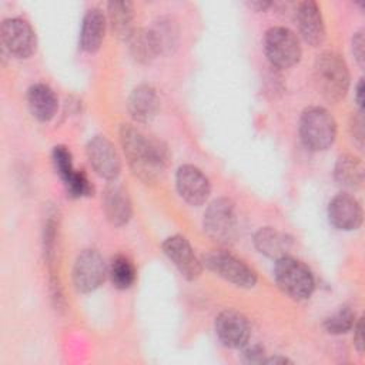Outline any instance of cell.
I'll list each match as a JSON object with an SVG mask.
<instances>
[{
	"label": "cell",
	"mask_w": 365,
	"mask_h": 365,
	"mask_svg": "<svg viewBox=\"0 0 365 365\" xmlns=\"http://www.w3.org/2000/svg\"><path fill=\"white\" fill-rule=\"evenodd\" d=\"M108 277L114 288L128 289L137 278L134 264L125 255H115L108 267Z\"/></svg>",
	"instance_id": "d4e9b609"
},
{
	"label": "cell",
	"mask_w": 365,
	"mask_h": 365,
	"mask_svg": "<svg viewBox=\"0 0 365 365\" xmlns=\"http://www.w3.org/2000/svg\"><path fill=\"white\" fill-rule=\"evenodd\" d=\"M356 315L349 307H341L324 321V328L328 334L341 335L351 331L355 325Z\"/></svg>",
	"instance_id": "484cf974"
},
{
	"label": "cell",
	"mask_w": 365,
	"mask_h": 365,
	"mask_svg": "<svg viewBox=\"0 0 365 365\" xmlns=\"http://www.w3.org/2000/svg\"><path fill=\"white\" fill-rule=\"evenodd\" d=\"M202 262L210 271L240 288H252L257 284V272L227 251L214 250L204 255Z\"/></svg>",
	"instance_id": "52a82bcc"
},
{
	"label": "cell",
	"mask_w": 365,
	"mask_h": 365,
	"mask_svg": "<svg viewBox=\"0 0 365 365\" xmlns=\"http://www.w3.org/2000/svg\"><path fill=\"white\" fill-rule=\"evenodd\" d=\"M329 222L342 231L358 230L364 220L361 202L351 194H336L328 204Z\"/></svg>",
	"instance_id": "5bb4252c"
},
{
	"label": "cell",
	"mask_w": 365,
	"mask_h": 365,
	"mask_svg": "<svg viewBox=\"0 0 365 365\" xmlns=\"http://www.w3.org/2000/svg\"><path fill=\"white\" fill-rule=\"evenodd\" d=\"M133 58L140 64H150L160 54L157 40L151 29H135L133 36L127 40Z\"/></svg>",
	"instance_id": "7402d4cb"
},
{
	"label": "cell",
	"mask_w": 365,
	"mask_h": 365,
	"mask_svg": "<svg viewBox=\"0 0 365 365\" xmlns=\"http://www.w3.org/2000/svg\"><path fill=\"white\" fill-rule=\"evenodd\" d=\"M294 14L302 38L312 47L322 44L327 31L319 6L312 0L301 1L297 4Z\"/></svg>",
	"instance_id": "9a60e30c"
},
{
	"label": "cell",
	"mask_w": 365,
	"mask_h": 365,
	"mask_svg": "<svg viewBox=\"0 0 365 365\" xmlns=\"http://www.w3.org/2000/svg\"><path fill=\"white\" fill-rule=\"evenodd\" d=\"M314 83L327 101H341L349 88V70L345 60L335 51L321 53L314 63Z\"/></svg>",
	"instance_id": "7a4b0ae2"
},
{
	"label": "cell",
	"mask_w": 365,
	"mask_h": 365,
	"mask_svg": "<svg viewBox=\"0 0 365 365\" xmlns=\"http://www.w3.org/2000/svg\"><path fill=\"white\" fill-rule=\"evenodd\" d=\"M264 51L277 68H289L301 58L302 50L297 34L282 26L271 27L264 34Z\"/></svg>",
	"instance_id": "8992f818"
},
{
	"label": "cell",
	"mask_w": 365,
	"mask_h": 365,
	"mask_svg": "<svg viewBox=\"0 0 365 365\" xmlns=\"http://www.w3.org/2000/svg\"><path fill=\"white\" fill-rule=\"evenodd\" d=\"M364 111L355 113L351 120V134L359 147L364 144Z\"/></svg>",
	"instance_id": "1f68e13d"
},
{
	"label": "cell",
	"mask_w": 365,
	"mask_h": 365,
	"mask_svg": "<svg viewBox=\"0 0 365 365\" xmlns=\"http://www.w3.org/2000/svg\"><path fill=\"white\" fill-rule=\"evenodd\" d=\"M355 98L356 104L359 107V111H364V78H359L355 90Z\"/></svg>",
	"instance_id": "836d02e7"
},
{
	"label": "cell",
	"mask_w": 365,
	"mask_h": 365,
	"mask_svg": "<svg viewBox=\"0 0 365 365\" xmlns=\"http://www.w3.org/2000/svg\"><path fill=\"white\" fill-rule=\"evenodd\" d=\"M254 245L262 255L277 261L285 255H289L292 248V237L272 227H264L255 232Z\"/></svg>",
	"instance_id": "d6986e66"
},
{
	"label": "cell",
	"mask_w": 365,
	"mask_h": 365,
	"mask_svg": "<svg viewBox=\"0 0 365 365\" xmlns=\"http://www.w3.org/2000/svg\"><path fill=\"white\" fill-rule=\"evenodd\" d=\"M274 279L278 288L295 301L308 299L315 289V279L309 268L289 255L275 261Z\"/></svg>",
	"instance_id": "277c9868"
},
{
	"label": "cell",
	"mask_w": 365,
	"mask_h": 365,
	"mask_svg": "<svg viewBox=\"0 0 365 365\" xmlns=\"http://www.w3.org/2000/svg\"><path fill=\"white\" fill-rule=\"evenodd\" d=\"M127 108L137 123H150L160 110V98L155 88L150 84L137 86L128 96Z\"/></svg>",
	"instance_id": "e0dca14e"
},
{
	"label": "cell",
	"mask_w": 365,
	"mask_h": 365,
	"mask_svg": "<svg viewBox=\"0 0 365 365\" xmlns=\"http://www.w3.org/2000/svg\"><path fill=\"white\" fill-rule=\"evenodd\" d=\"M217 338L228 348H242L251 334V327L244 314L235 309L221 311L214 322Z\"/></svg>",
	"instance_id": "4fadbf2b"
},
{
	"label": "cell",
	"mask_w": 365,
	"mask_h": 365,
	"mask_svg": "<svg viewBox=\"0 0 365 365\" xmlns=\"http://www.w3.org/2000/svg\"><path fill=\"white\" fill-rule=\"evenodd\" d=\"M51 160L57 175L60 177L63 184H66L77 171L73 165V157L70 150L66 145H56L51 153Z\"/></svg>",
	"instance_id": "4316f807"
},
{
	"label": "cell",
	"mask_w": 365,
	"mask_h": 365,
	"mask_svg": "<svg viewBox=\"0 0 365 365\" xmlns=\"http://www.w3.org/2000/svg\"><path fill=\"white\" fill-rule=\"evenodd\" d=\"M64 188L67 194L73 198H81V197H90L93 195V185L88 181L87 175L83 171H76L74 175L64 184Z\"/></svg>",
	"instance_id": "f1b7e54d"
},
{
	"label": "cell",
	"mask_w": 365,
	"mask_h": 365,
	"mask_svg": "<svg viewBox=\"0 0 365 365\" xmlns=\"http://www.w3.org/2000/svg\"><path fill=\"white\" fill-rule=\"evenodd\" d=\"M163 251L185 279L194 281L201 275L202 264L194 254V250L185 237L177 234L165 238Z\"/></svg>",
	"instance_id": "7c38bea8"
},
{
	"label": "cell",
	"mask_w": 365,
	"mask_h": 365,
	"mask_svg": "<svg viewBox=\"0 0 365 365\" xmlns=\"http://www.w3.org/2000/svg\"><path fill=\"white\" fill-rule=\"evenodd\" d=\"M107 24L113 36L120 40H128L135 31L134 6L128 0H113L107 3Z\"/></svg>",
	"instance_id": "ffe728a7"
},
{
	"label": "cell",
	"mask_w": 365,
	"mask_h": 365,
	"mask_svg": "<svg viewBox=\"0 0 365 365\" xmlns=\"http://www.w3.org/2000/svg\"><path fill=\"white\" fill-rule=\"evenodd\" d=\"M107 272L106 261L98 251L83 250L73 265V284L78 292L88 294L104 282Z\"/></svg>",
	"instance_id": "ba28073f"
},
{
	"label": "cell",
	"mask_w": 365,
	"mask_h": 365,
	"mask_svg": "<svg viewBox=\"0 0 365 365\" xmlns=\"http://www.w3.org/2000/svg\"><path fill=\"white\" fill-rule=\"evenodd\" d=\"M274 3L272 1H267V0H257V1H250L248 6L255 9L257 11H265L267 9H269Z\"/></svg>",
	"instance_id": "e575fe53"
},
{
	"label": "cell",
	"mask_w": 365,
	"mask_h": 365,
	"mask_svg": "<svg viewBox=\"0 0 365 365\" xmlns=\"http://www.w3.org/2000/svg\"><path fill=\"white\" fill-rule=\"evenodd\" d=\"M106 27L107 17L100 9L93 7L87 10L81 21V30L78 37L80 48L86 53H96L103 44Z\"/></svg>",
	"instance_id": "ac0fdd59"
},
{
	"label": "cell",
	"mask_w": 365,
	"mask_h": 365,
	"mask_svg": "<svg viewBox=\"0 0 365 365\" xmlns=\"http://www.w3.org/2000/svg\"><path fill=\"white\" fill-rule=\"evenodd\" d=\"M352 53L354 57L356 60V63L359 64V67H364V61H365V40H364V31L359 30L354 34L352 37Z\"/></svg>",
	"instance_id": "4dcf8cb0"
},
{
	"label": "cell",
	"mask_w": 365,
	"mask_h": 365,
	"mask_svg": "<svg viewBox=\"0 0 365 365\" xmlns=\"http://www.w3.org/2000/svg\"><path fill=\"white\" fill-rule=\"evenodd\" d=\"M291 364V361L288 358H284V356H279V355H275V356H271V358H265L262 364Z\"/></svg>",
	"instance_id": "d590c367"
},
{
	"label": "cell",
	"mask_w": 365,
	"mask_h": 365,
	"mask_svg": "<svg viewBox=\"0 0 365 365\" xmlns=\"http://www.w3.org/2000/svg\"><path fill=\"white\" fill-rule=\"evenodd\" d=\"M120 141L128 165L143 182L153 184L163 175L170 158L163 141L144 135L130 124L121 125Z\"/></svg>",
	"instance_id": "6da1fadb"
},
{
	"label": "cell",
	"mask_w": 365,
	"mask_h": 365,
	"mask_svg": "<svg viewBox=\"0 0 365 365\" xmlns=\"http://www.w3.org/2000/svg\"><path fill=\"white\" fill-rule=\"evenodd\" d=\"M334 177L339 185L346 188H359L364 182L362 161L351 154L339 155L334 167Z\"/></svg>",
	"instance_id": "603a6c76"
},
{
	"label": "cell",
	"mask_w": 365,
	"mask_h": 365,
	"mask_svg": "<svg viewBox=\"0 0 365 365\" xmlns=\"http://www.w3.org/2000/svg\"><path fill=\"white\" fill-rule=\"evenodd\" d=\"M299 137L307 148L324 151L336 138V121L327 108L319 106L308 107L299 118Z\"/></svg>",
	"instance_id": "3957f363"
},
{
	"label": "cell",
	"mask_w": 365,
	"mask_h": 365,
	"mask_svg": "<svg viewBox=\"0 0 365 365\" xmlns=\"http://www.w3.org/2000/svg\"><path fill=\"white\" fill-rule=\"evenodd\" d=\"M90 165L101 178L114 181L121 171V160L114 144L106 135H94L86 145Z\"/></svg>",
	"instance_id": "30bf717a"
},
{
	"label": "cell",
	"mask_w": 365,
	"mask_h": 365,
	"mask_svg": "<svg viewBox=\"0 0 365 365\" xmlns=\"http://www.w3.org/2000/svg\"><path fill=\"white\" fill-rule=\"evenodd\" d=\"M175 187L180 197L194 207L202 205L211 194L210 180L200 168L191 164H184L177 170Z\"/></svg>",
	"instance_id": "8fae6325"
},
{
	"label": "cell",
	"mask_w": 365,
	"mask_h": 365,
	"mask_svg": "<svg viewBox=\"0 0 365 365\" xmlns=\"http://www.w3.org/2000/svg\"><path fill=\"white\" fill-rule=\"evenodd\" d=\"M103 210L114 227H123L131 220L133 207L128 191L115 180L110 181L104 190Z\"/></svg>",
	"instance_id": "2e32d148"
},
{
	"label": "cell",
	"mask_w": 365,
	"mask_h": 365,
	"mask_svg": "<svg viewBox=\"0 0 365 365\" xmlns=\"http://www.w3.org/2000/svg\"><path fill=\"white\" fill-rule=\"evenodd\" d=\"M29 108L38 121H50L58 107V98L51 87L43 83H36L27 90Z\"/></svg>",
	"instance_id": "44dd1931"
},
{
	"label": "cell",
	"mask_w": 365,
	"mask_h": 365,
	"mask_svg": "<svg viewBox=\"0 0 365 365\" xmlns=\"http://www.w3.org/2000/svg\"><path fill=\"white\" fill-rule=\"evenodd\" d=\"M150 29L157 40L160 54H170L177 48L178 26L174 19H171L168 16L158 17Z\"/></svg>",
	"instance_id": "cb8c5ba5"
},
{
	"label": "cell",
	"mask_w": 365,
	"mask_h": 365,
	"mask_svg": "<svg viewBox=\"0 0 365 365\" xmlns=\"http://www.w3.org/2000/svg\"><path fill=\"white\" fill-rule=\"evenodd\" d=\"M364 318H358L355 321V325H354V345L356 348V351L359 354L364 352V346H365V342H364Z\"/></svg>",
	"instance_id": "d6a6232c"
},
{
	"label": "cell",
	"mask_w": 365,
	"mask_h": 365,
	"mask_svg": "<svg viewBox=\"0 0 365 365\" xmlns=\"http://www.w3.org/2000/svg\"><path fill=\"white\" fill-rule=\"evenodd\" d=\"M202 227L212 241L222 245L232 244L238 235L235 204L227 197L214 200L204 212Z\"/></svg>",
	"instance_id": "5b68a950"
},
{
	"label": "cell",
	"mask_w": 365,
	"mask_h": 365,
	"mask_svg": "<svg viewBox=\"0 0 365 365\" xmlns=\"http://www.w3.org/2000/svg\"><path fill=\"white\" fill-rule=\"evenodd\" d=\"M56 238H57V221L56 214H48L43 230V250L47 264L51 267L56 257Z\"/></svg>",
	"instance_id": "83f0119b"
},
{
	"label": "cell",
	"mask_w": 365,
	"mask_h": 365,
	"mask_svg": "<svg viewBox=\"0 0 365 365\" xmlns=\"http://www.w3.org/2000/svg\"><path fill=\"white\" fill-rule=\"evenodd\" d=\"M3 46L10 54L19 58L30 57L37 47L36 31L31 24L21 17L4 19L0 29Z\"/></svg>",
	"instance_id": "9c48e42d"
},
{
	"label": "cell",
	"mask_w": 365,
	"mask_h": 365,
	"mask_svg": "<svg viewBox=\"0 0 365 365\" xmlns=\"http://www.w3.org/2000/svg\"><path fill=\"white\" fill-rule=\"evenodd\" d=\"M242 348H244L242 355L247 362H251V364H262L264 362L265 351L261 345H258V344L248 345V342H247Z\"/></svg>",
	"instance_id": "f546056e"
}]
</instances>
